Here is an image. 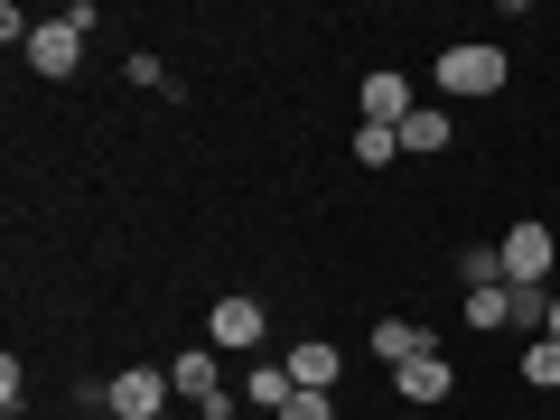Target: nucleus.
Instances as JSON below:
<instances>
[{"mask_svg": "<svg viewBox=\"0 0 560 420\" xmlns=\"http://www.w3.org/2000/svg\"><path fill=\"white\" fill-rule=\"evenodd\" d=\"M458 280H467V290H504V253H495V243H467V253H458Z\"/></svg>", "mask_w": 560, "mask_h": 420, "instance_id": "ddd939ff", "label": "nucleus"}, {"mask_svg": "<svg viewBox=\"0 0 560 420\" xmlns=\"http://www.w3.org/2000/svg\"><path fill=\"white\" fill-rule=\"evenodd\" d=\"M355 113L374 121V131H401V121H411V84L383 66V75H364V84H355Z\"/></svg>", "mask_w": 560, "mask_h": 420, "instance_id": "0eeeda50", "label": "nucleus"}, {"mask_svg": "<svg viewBox=\"0 0 560 420\" xmlns=\"http://www.w3.org/2000/svg\"><path fill=\"white\" fill-rule=\"evenodd\" d=\"M94 420H113V411H94Z\"/></svg>", "mask_w": 560, "mask_h": 420, "instance_id": "aec40b11", "label": "nucleus"}, {"mask_svg": "<svg viewBox=\"0 0 560 420\" xmlns=\"http://www.w3.org/2000/svg\"><path fill=\"white\" fill-rule=\"evenodd\" d=\"M280 420H337V401H327V393H290V401H280Z\"/></svg>", "mask_w": 560, "mask_h": 420, "instance_id": "f3484780", "label": "nucleus"}, {"mask_svg": "<svg viewBox=\"0 0 560 420\" xmlns=\"http://www.w3.org/2000/svg\"><path fill=\"white\" fill-rule=\"evenodd\" d=\"M261 337H271V318H261V300H243V290L206 308V346H215V355H253Z\"/></svg>", "mask_w": 560, "mask_h": 420, "instance_id": "39448f33", "label": "nucleus"}, {"mask_svg": "<svg viewBox=\"0 0 560 420\" xmlns=\"http://www.w3.org/2000/svg\"><path fill=\"white\" fill-rule=\"evenodd\" d=\"M364 346H374L383 364H411V355H430V327H411V318H383Z\"/></svg>", "mask_w": 560, "mask_h": 420, "instance_id": "9b49d317", "label": "nucleus"}, {"mask_svg": "<svg viewBox=\"0 0 560 420\" xmlns=\"http://www.w3.org/2000/svg\"><path fill=\"white\" fill-rule=\"evenodd\" d=\"M401 150H411V160H440V150H448V113H440V103H411V121H401Z\"/></svg>", "mask_w": 560, "mask_h": 420, "instance_id": "9d476101", "label": "nucleus"}, {"mask_svg": "<svg viewBox=\"0 0 560 420\" xmlns=\"http://www.w3.org/2000/svg\"><path fill=\"white\" fill-rule=\"evenodd\" d=\"M84 28H94V10H66V20H38V38H28V75L66 84L84 66Z\"/></svg>", "mask_w": 560, "mask_h": 420, "instance_id": "f03ea898", "label": "nucleus"}, {"mask_svg": "<svg viewBox=\"0 0 560 420\" xmlns=\"http://www.w3.org/2000/svg\"><path fill=\"white\" fill-rule=\"evenodd\" d=\"M290 393H300V383H290V364H253V374H243V401H253V411H280Z\"/></svg>", "mask_w": 560, "mask_h": 420, "instance_id": "f8f14e48", "label": "nucleus"}, {"mask_svg": "<svg viewBox=\"0 0 560 420\" xmlns=\"http://www.w3.org/2000/svg\"><path fill=\"white\" fill-rule=\"evenodd\" d=\"M168 420H178V411H168Z\"/></svg>", "mask_w": 560, "mask_h": 420, "instance_id": "412c9836", "label": "nucleus"}, {"mask_svg": "<svg viewBox=\"0 0 560 420\" xmlns=\"http://www.w3.org/2000/svg\"><path fill=\"white\" fill-rule=\"evenodd\" d=\"M393 401H401V411L448 401V355H440V346H430V355H411V364H393Z\"/></svg>", "mask_w": 560, "mask_h": 420, "instance_id": "423d86ee", "label": "nucleus"}, {"mask_svg": "<svg viewBox=\"0 0 560 420\" xmlns=\"http://www.w3.org/2000/svg\"><path fill=\"white\" fill-rule=\"evenodd\" d=\"M168 383H178L187 401H215L224 383H215V346H178V355H168Z\"/></svg>", "mask_w": 560, "mask_h": 420, "instance_id": "1a4fd4ad", "label": "nucleus"}, {"mask_svg": "<svg viewBox=\"0 0 560 420\" xmlns=\"http://www.w3.org/2000/svg\"><path fill=\"white\" fill-rule=\"evenodd\" d=\"M280 364H290V383H300V393H337V374H346V355H337L327 337H300Z\"/></svg>", "mask_w": 560, "mask_h": 420, "instance_id": "6e6552de", "label": "nucleus"}, {"mask_svg": "<svg viewBox=\"0 0 560 420\" xmlns=\"http://www.w3.org/2000/svg\"><path fill=\"white\" fill-rule=\"evenodd\" d=\"M393 150H401V131H374V121L355 131V160H364V168H393Z\"/></svg>", "mask_w": 560, "mask_h": 420, "instance_id": "dca6fc26", "label": "nucleus"}, {"mask_svg": "<svg viewBox=\"0 0 560 420\" xmlns=\"http://www.w3.org/2000/svg\"><path fill=\"white\" fill-rule=\"evenodd\" d=\"M467 327H514V290H467Z\"/></svg>", "mask_w": 560, "mask_h": 420, "instance_id": "2eb2a0df", "label": "nucleus"}, {"mask_svg": "<svg viewBox=\"0 0 560 420\" xmlns=\"http://www.w3.org/2000/svg\"><path fill=\"white\" fill-rule=\"evenodd\" d=\"M523 383H533V393H560V337H533V346H523Z\"/></svg>", "mask_w": 560, "mask_h": 420, "instance_id": "4468645a", "label": "nucleus"}, {"mask_svg": "<svg viewBox=\"0 0 560 420\" xmlns=\"http://www.w3.org/2000/svg\"><path fill=\"white\" fill-rule=\"evenodd\" d=\"M541 337H560V290H551V327H541Z\"/></svg>", "mask_w": 560, "mask_h": 420, "instance_id": "a211bd4d", "label": "nucleus"}, {"mask_svg": "<svg viewBox=\"0 0 560 420\" xmlns=\"http://www.w3.org/2000/svg\"><path fill=\"white\" fill-rule=\"evenodd\" d=\"M393 420H430V411H393Z\"/></svg>", "mask_w": 560, "mask_h": 420, "instance_id": "6ab92c4d", "label": "nucleus"}, {"mask_svg": "<svg viewBox=\"0 0 560 420\" xmlns=\"http://www.w3.org/2000/svg\"><path fill=\"white\" fill-rule=\"evenodd\" d=\"M504 75H514V57H504L495 38H467V47H448L440 57V94H504Z\"/></svg>", "mask_w": 560, "mask_h": 420, "instance_id": "f257e3e1", "label": "nucleus"}, {"mask_svg": "<svg viewBox=\"0 0 560 420\" xmlns=\"http://www.w3.org/2000/svg\"><path fill=\"white\" fill-rule=\"evenodd\" d=\"M168 393H178V383H168L160 364H121V374L103 383V411L113 420H168Z\"/></svg>", "mask_w": 560, "mask_h": 420, "instance_id": "7ed1b4c3", "label": "nucleus"}, {"mask_svg": "<svg viewBox=\"0 0 560 420\" xmlns=\"http://www.w3.org/2000/svg\"><path fill=\"white\" fill-rule=\"evenodd\" d=\"M495 253H504V290H541V280H551V261H560V243H551V224H541V215H523Z\"/></svg>", "mask_w": 560, "mask_h": 420, "instance_id": "20e7f679", "label": "nucleus"}]
</instances>
